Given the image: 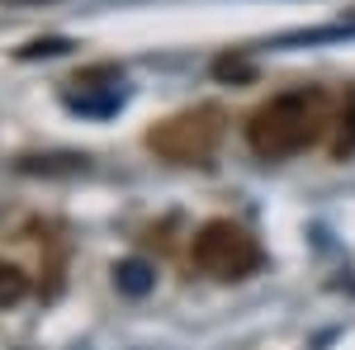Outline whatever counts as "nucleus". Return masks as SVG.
Returning <instances> with one entry per match:
<instances>
[{"label":"nucleus","mask_w":355,"mask_h":350,"mask_svg":"<svg viewBox=\"0 0 355 350\" xmlns=\"http://www.w3.org/2000/svg\"><path fill=\"white\" fill-rule=\"evenodd\" d=\"M327 123H331V105L322 90H289V95H275L270 105H261L251 114L246 142H251L256 157L284 161V157L308 152L327 133Z\"/></svg>","instance_id":"1"},{"label":"nucleus","mask_w":355,"mask_h":350,"mask_svg":"<svg viewBox=\"0 0 355 350\" xmlns=\"http://www.w3.org/2000/svg\"><path fill=\"white\" fill-rule=\"evenodd\" d=\"M223 109L214 105H194V109H180V114H166L162 123L147 128V152H157L162 161H175V166H194V161H209L214 147L223 142Z\"/></svg>","instance_id":"2"},{"label":"nucleus","mask_w":355,"mask_h":350,"mask_svg":"<svg viewBox=\"0 0 355 350\" xmlns=\"http://www.w3.org/2000/svg\"><path fill=\"white\" fill-rule=\"evenodd\" d=\"M190 256L209 279H246L251 270L261 265L256 237L246 232L242 222H232V218L204 222V227L194 232V242H190Z\"/></svg>","instance_id":"3"},{"label":"nucleus","mask_w":355,"mask_h":350,"mask_svg":"<svg viewBox=\"0 0 355 350\" xmlns=\"http://www.w3.org/2000/svg\"><path fill=\"white\" fill-rule=\"evenodd\" d=\"M24 294H28V274L10 261H0V308H15Z\"/></svg>","instance_id":"4"},{"label":"nucleus","mask_w":355,"mask_h":350,"mask_svg":"<svg viewBox=\"0 0 355 350\" xmlns=\"http://www.w3.org/2000/svg\"><path fill=\"white\" fill-rule=\"evenodd\" d=\"M114 274H119V284H123V289H133V294H142V289H147V265H137V261L119 265Z\"/></svg>","instance_id":"5"},{"label":"nucleus","mask_w":355,"mask_h":350,"mask_svg":"<svg viewBox=\"0 0 355 350\" xmlns=\"http://www.w3.org/2000/svg\"><path fill=\"white\" fill-rule=\"evenodd\" d=\"M331 152H336V157H351V152H355V114H346V119H341V128H336V142H331Z\"/></svg>","instance_id":"6"},{"label":"nucleus","mask_w":355,"mask_h":350,"mask_svg":"<svg viewBox=\"0 0 355 350\" xmlns=\"http://www.w3.org/2000/svg\"><path fill=\"white\" fill-rule=\"evenodd\" d=\"M67 48H71L67 38H38V43H28L19 57H53V53H67Z\"/></svg>","instance_id":"7"},{"label":"nucleus","mask_w":355,"mask_h":350,"mask_svg":"<svg viewBox=\"0 0 355 350\" xmlns=\"http://www.w3.org/2000/svg\"><path fill=\"white\" fill-rule=\"evenodd\" d=\"M214 71H218V76H251V67H246V62H232V57H223Z\"/></svg>","instance_id":"8"}]
</instances>
